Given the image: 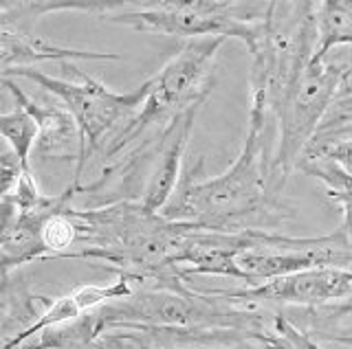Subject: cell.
Listing matches in <instances>:
<instances>
[{"label":"cell","mask_w":352,"mask_h":349,"mask_svg":"<svg viewBox=\"0 0 352 349\" xmlns=\"http://www.w3.org/2000/svg\"><path fill=\"white\" fill-rule=\"evenodd\" d=\"M271 106L251 93L249 132L234 165L220 176L201 178L203 158L185 167L172 200L161 211L168 220L192 222L203 228L242 233L282 224V191L275 189L271 158H267V121Z\"/></svg>","instance_id":"obj_1"},{"label":"cell","mask_w":352,"mask_h":349,"mask_svg":"<svg viewBox=\"0 0 352 349\" xmlns=\"http://www.w3.org/2000/svg\"><path fill=\"white\" fill-rule=\"evenodd\" d=\"M350 71L352 53L344 60L313 58L273 106L280 121V143L271 158V176L278 191H284L286 180L297 169L304 149L322 128Z\"/></svg>","instance_id":"obj_2"},{"label":"cell","mask_w":352,"mask_h":349,"mask_svg":"<svg viewBox=\"0 0 352 349\" xmlns=\"http://www.w3.org/2000/svg\"><path fill=\"white\" fill-rule=\"evenodd\" d=\"M227 38H196L176 53L165 67L150 80V95L141 110L128 119L124 128L110 136L104 149L106 158H115L128 145L139 141L152 128H165L174 115L212 91L209 71L218 49Z\"/></svg>","instance_id":"obj_3"},{"label":"cell","mask_w":352,"mask_h":349,"mask_svg":"<svg viewBox=\"0 0 352 349\" xmlns=\"http://www.w3.org/2000/svg\"><path fill=\"white\" fill-rule=\"evenodd\" d=\"M71 71L82 80V84H73L66 80L51 77L47 73H40L36 69L20 67V69H7L3 75H18L33 84H38L42 91L58 97L62 106L73 115L77 128H80V158H77V167L73 173V182L82 184L84 169L88 165V158L93 152L99 149L102 139L106 132H110L121 119L135 112L141 104H146L150 95V80L143 82L139 88L130 93H113L106 84L88 77L73 62H69Z\"/></svg>","instance_id":"obj_4"},{"label":"cell","mask_w":352,"mask_h":349,"mask_svg":"<svg viewBox=\"0 0 352 349\" xmlns=\"http://www.w3.org/2000/svg\"><path fill=\"white\" fill-rule=\"evenodd\" d=\"M262 14L247 16L227 0H148L143 9H124L99 18L157 36L238 38L253 53L262 38Z\"/></svg>","instance_id":"obj_5"},{"label":"cell","mask_w":352,"mask_h":349,"mask_svg":"<svg viewBox=\"0 0 352 349\" xmlns=\"http://www.w3.org/2000/svg\"><path fill=\"white\" fill-rule=\"evenodd\" d=\"M253 244L238 255V266L251 286L311 268H348L352 264V237L337 228L324 237H293L253 228Z\"/></svg>","instance_id":"obj_6"},{"label":"cell","mask_w":352,"mask_h":349,"mask_svg":"<svg viewBox=\"0 0 352 349\" xmlns=\"http://www.w3.org/2000/svg\"><path fill=\"white\" fill-rule=\"evenodd\" d=\"M242 305H300V308H322V305L352 299V270L348 268H311L291 272L251 286L245 290H214Z\"/></svg>","instance_id":"obj_7"},{"label":"cell","mask_w":352,"mask_h":349,"mask_svg":"<svg viewBox=\"0 0 352 349\" xmlns=\"http://www.w3.org/2000/svg\"><path fill=\"white\" fill-rule=\"evenodd\" d=\"M207 97H201L190 104L179 115L170 119V123L159 130V136L152 141L154 167L148 176V184L143 187L141 204L152 213H161L165 204L172 200V195L181 182V163L187 149V141L194 130L196 115L201 112V106Z\"/></svg>","instance_id":"obj_8"},{"label":"cell","mask_w":352,"mask_h":349,"mask_svg":"<svg viewBox=\"0 0 352 349\" xmlns=\"http://www.w3.org/2000/svg\"><path fill=\"white\" fill-rule=\"evenodd\" d=\"M130 281H135V279L124 275V272H119V277L113 283H108V286H80L73 292L64 294V297H58L55 301L44 297L47 310L38 316L36 323H33L31 327H27L25 332L18 334L14 341L3 343V349H18L22 343H27L29 338L47 332V330H51V327L77 321V319H82L84 312H93V310L102 308V305H106L110 301L130 297V294L135 292L130 286Z\"/></svg>","instance_id":"obj_9"},{"label":"cell","mask_w":352,"mask_h":349,"mask_svg":"<svg viewBox=\"0 0 352 349\" xmlns=\"http://www.w3.org/2000/svg\"><path fill=\"white\" fill-rule=\"evenodd\" d=\"M3 84L14 95L16 104L25 108L36 119V123L40 128L36 154L40 158H55V160L80 158V128H77L73 115L64 106L36 101L14 80L7 77V75H3Z\"/></svg>","instance_id":"obj_10"},{"label":"cell","mask_w":352,"mask_h":349,"mask_svg":"<svg viewBox=\"0 0 352 349\" xmlns=\"http://www.w3.org/2000/svg\"><path fill=\"white\" fill-rule=\"evenodd\" d=\"M75 60H95V62H119L121 56L117 53H102V51H77L69 47L53 45L40 36H33L29 31L16 29H0V62L3 71L20 69L27 64L38 62H75Z\"/></svg>","instance_id":"obj_11"},{"label":"cell","mask_w":352,"mask_h":349,"mask_svg":"<svg viewBox=\"0 0 352 349\" xmlns=\"http://www.w3.org/2000/svg\"><path fill=\"white\" fill-rule=\"evenodd\" d=\"M148 0H0V25L3 29L29 31L38 18L55 12H88L113 14L124 9H143Z\"/></svg>","instance_id":"obj_12"},{"label":"cell","mask_w":352,"mask_h":349,"mask_svg":"<svg viewBox=\"0 0 352 349\" xmlns=\"http://www.w3.org/2000/svg\"><path fill=\"white\" fill-rule=\"evenodd\" d=\"M297 169L326 184L328 198L339 204L341 213H344L339 228H344L352 237V171L333 158H302L297 163Z\"/></svg>","instance_id":"obj_13"},{"label":"cell","mask_w":352,"mask_h":349,"mask_svg":"<svg viewBox=\"0 0 352 349\" xmlns=\"http://www.w3.org/2000/svg\"><path fill=\"white\" fill-rule=\"evenodd\" d=\"M352 47V5L348 0H322L317 7V51L324 60L335 47Z\"/></svg>","instance_id":"obj_14"},{"label":"cell","mask_w":352,"mask_h":349,"mask_svg":"<svg viewBox=\"0 0 352 349\" xmlns=\"http://www.w3.org/2000/svg\"><path fill=\"white\" fill-rule=\"evenodd\" d=\"M0 134H3L5 143L16 152L20 160L29 167V156L33 147L38 145L40 128L25 108L18 106L16 110L3 112L0 117ZM31 169V167H29Z\"/></svg>","instance_id":"obj_15"},{"label":"cell","mask_w":352,"mask_h":349,"mask_svg":"<svg viewBox=\"0 0 352 349\" xmlns=\"http://www.w3.org/2000/svg\"><path fill=\"white\" fill-rule=\"evenodd\" d=\"M262 349H322L311 334L302 332L291 319L278 314L271 316L262 332L253 334Z\"/></svg>","instance_id":"obj_16"},{"label":"cell","mask_w":352,"mask_h":349,"mask_svg":"<svg viewBox=\"0 0 352 349\" xmlns=\"http://www.w3.org/2000/svg\"><path fill=\"white\" fill-rule=\"evenodd\" d=\"M42 239L49 248V259L66 257L80 239L75 217L69 211L53 213L42 226Z\"/></svg>","instance_id":"obj_17"},{"label":"cell","mask_w":352,"mask_h":349,"mask_svg":"<svg viewBox=\"0 0 352 349\" xmlns=\"http://www.w3.org/2000/svg\"><path fill=\"white\" fill-rule=\"evenodd\" d=\"M27 171L31 169L20 160L16 152L5 143L3 152H0V193L7 195L14 191Z\"/></svg>","instance_id":"obj_18"},{"label":"cell","mask_w":352,"mask_h":349,"mask_svg":"<svg viewBox=\"0 0 352 349\" xmlns=\"http://www.w3.org/2000/svg\"><path fill=\"white\" fill-rule=\"evenodd\" d=\"M319 321H344V319H352V299L339 301V303H330V305H322V308H311Z\"/></svg>","instance_id":"obj_19"},{"label":"cell","mask_w":352,"mask_h":349,"mask_svg":"<svg viewBox=\"0 0 352 349\" xmlns=\"http://www.w3.org/2000/svg\"><path fill=\"white\" fill-rule=\"evenodd\" d=\"M317 338H322V341H328V343H337V345H346V347H352V332H322L317 334Z\"/></svg>","instance_id":"obj_20"},{"label":"cell","mask_w":352,"mask_h":349,"mask_svg":"<svg viewBox=\"0 0 352 349\" xmlns=\"http://www.w3.org/2000/svg\"><path fill=\"white\" fill-rule=\"evenodd\" d=\"M227 3H236V0H227Z\"/></svg>","instance_id":"obj_21"},{"label":"cell","mask_w":352,"mask_h":349,"mask_svg":"<svg viewBox=\"0 0 352 349\" xmlns=\"http://www.w3.org/2000/svg\"><path fill=\"white\" fill-rule=\"evenodd\" d=\"M348 3H350V5H352V0H348Z\"/></svg>","instance_id":"obj_22"}]
</instances>
